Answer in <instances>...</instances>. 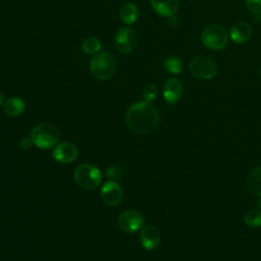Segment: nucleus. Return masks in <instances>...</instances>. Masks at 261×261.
<instances>
[{
    "mask_svg": "<svg viewBox=\"0 0 261 261\" xmlns=\"http://www.w3.org/2000/svg\"><path fill=\"white\" fill-rule=\"evenodd\" d=\"M189 69L192 75L203 80H210L217 73V66L209 55H198L194 57L189 64Z\"/></svg>",
    "mask_w": 261,
    "mask_h": 261,
    "instance_id": "423d86ee",
    "label": "nucleus"
},
{
    "mask_svg": "<svg viewBox=\"0 0 261 261\" xmlns=\"http://www.w3.org/2000/svg\"><path fill=\"white\" fill-rule=\"evenodd\" d=\"M182 95V84L176 77L168 79L163 86V97L168 104L176 103Z\"/></svg>",
    "mask_w": 261,
    "mask_h": 261,
    "instance_id": "9b49d317",
    "label": "nucleus"
},
{
    "mask_svg": "<svg viewBox=\"0 0 261 261\" xmlns=\"http://www.w3.org/2000/svg\"><path fill=\"white\" fill-rule=\"evenodd\" d=\"M52 156L57 162L67 164L76 159L77 149L71 143L62 142L54 147L52 151Z\"/></svg>",
    "mask_w": 261,
    "mask_h": 261,
    "instance_id": "9d476101",
    "label": "nucleus"
},
{
    "mask_svg": "<svg viewBox=\"0 0 261 261\" xmlns=\"http://www.w3.org/2000/svg\"><path fill=\"white\" fill-rule=\"evenodd\" d=\"M144 224V218L142 214L136 210H125L118 217L119 227L127 232L134 233L139 231Z\"/></svg>",
    "mask_w": 261,
    "mask_h": 261,
    "instance_id": "6e6552de",
    "label": "nucleus"
},
{
    "mask_svg": "<svg viewBox=\"0 0 261 261\" xmlns=\"http://www.w3.org/2000/svg\"><path fill=\"white\" fill-rule=\"evenodd\" d=\"M157 96H158V89L154 83H150L144 88L143 98H144L145 102L151 103L157 98Z\"/></svg>",
    "mask_w": 261,
    "mask_h": 261,
    "instance_id": "412c9836",
    "label": "nucleus"
},
{
    "mask_svg": "<svg viewBox=\"0 0 261 261\" xmlns=\"http://www.w3.org/2000/svg\"><path fill=\"white\" fill-rule=\"evenodd\" d=\"M201 41L208 49L222 50L227 45L228 33L220 24H209L202 31Z\"/></svg>",
    "mask_w": 261,
    "mask_h": 261,
    "instance_id": "20e7f679",
    "label": "nucleus"
},
{
    "mask_svg": "<svg viewBox=\"0 0 261 261\" xmlns=\"http://www.w3.org/2000/svg\"><path fill=\"white\" fill-rule=\"evenodd\" d=\"M105 173L109 179L115 181V180H119L122 178L123 169L117 165H110L107 167Z\"/></svg>",
    "mask_w": 261,
    "mask_h": 261,
    "instance_id": "4be33fe9",
    "label": "nucleus"
},
{
    "mask_svg": "<svg viewBox=\"0 0 261 261\" xmlns=\"http://www.w3.org/2000/svg\"><path fill=\"white\" fill-rule=\"evenodd\" d=\"M246 6L255 14L261 13V0H246Z\"/></svg>",
    "mask_w": 261,
    "mask_h": 261,
    "instance_id": "5701e85b",
    "label": "nucleus"
},
{
    "mask_svg": "<svg viewBox=\"0 0 261 261\" xmlns=\"http://www.w3.org/2000/svg\"><path fill=\"white\" fill-rule=\"evenodd\" d=\"M125 121L130 130L144 135L156 128L159 122V114L151 103L141 101L129 106L125 113Z\"/></svg>",
    "mask_w": 261,
    "mask_h": 261,
    "instance_id": "f257e3e1",
    "label": "nucleus"
},
{
    "mask_svg": "<svg viewBox=\"0 0 261 261\" xmlns=\"http://www.w3.org/2000/svg\"><path fill=\"white\" fill-rule=\"evenodd\" d=\"M4 103V93L3 91L0 89V106Z\"/></svg>",
    "mask_w": 261,
    "mask_h": 261,
    "instance_id": "a878e982",
    "label": "nucleus"
},
{
    "mask_svg": "<svg viewBox=\"0 0 261 261\" xmlns=\"http://www.w3.org/2000/svg\"><path fill=\"white\" fill-rule=\"evenodd\" d=\"M252 34V27L246 21H238L233 23L229 31L230 39L237 44H244L248 42L251 39Z\"/></svg>",
    "mask_w": 261,
    "mask_h": 261,
    "instance_id": "f8f14e48",
    "label": "nucleus"
},
{
    "mask_svg": "<svg viewBox=\"0 0 261 261\" xmlns=\"http://www.w3.org/2000/svg\"><path fill=\"white\" fill-rule=\"evenodd\" d=\"M244 221L249 227H260L261 226V210L258 209H251L249 210L245 216Z\"/></svg>",
    "mask_w": 261,
    "mask_h": 261,
    "instance_id": "a211bd4d",
    "label": "nucleus"
},
{
    "mask_svg": "<svg viewBox=\"0 0 261 261\" xmlns=\"http://www.w3.org/2000/svg\"><path fill=\"white\" fill-rule=\"evenodd\" d=\"M245 186L250 193L261 197V166L253 168L248 173L245 179Z\"/></svg>",
    "mask_w": 261,
    "mask_h": 261,
    "instance_id": "2eb2a0df",
    "label": "nucleus"
},
{
    "mask_svg": "<svg viewBox=\"0 0 261 261\" xmlns=\"http://www.w3.org/2000/svg\"><path fill=\"white\" fill-rule=\"evenodd\" d=\"M33 144H34V143H33V141H32L31 137H30V138L25 137V138H22V139L19 141L18 146H19V148H20V149H22V150H27V149L31 148Z\"/></svg>",
    "mask_w": 261,
    "mask_h": 261,
    "instance_id": "b1692460",
    "label": "nucleus"
},
{
    "mask_svg": "<svg viewBox=\"0 0 261 261\" xmlns=\"http://www.w3.org/2000/svg\"><path fill=\"white\" fill-rule=\"evenodd\" d=\"M260 77H261V68H260Z\"/></svg>",
    "mask_w": 261,
    "mask_h": 261,
    "instance_id": "cd10ccee",
    "label": "nucleus"
},
{
    "mask_svg": "<svg viewBox=\"0 0 261 261\" xmlns=\"http://www.w3.org/2000/svg\"><path fill=\"white\" fill-rule=\"evenodd\" d=\"M119 17L125 24H133L139 17V8L134 3H125L119 11Z\"/></svg>",
    "mask_w": 261,
    "mask_h": 261,
    "instance_id": "f3484780",
    "label": "nucleus"
},
{
    "mask_svg": "<svg viewBox=\"0 0 261 261\" xmlns=\"http://www.w3.org/2000/svg\"><path fill=\"white\" fill-rule=\"evenodd\" d=\"M160 232L157 227L154 225H146L141 230L140 234V241L142 246L146 250H154L158 247L160 243Z\"/></svg>",
    "mask_w": 261,
    "mask_h": 261,
    "instance_id": "ddd939ff",
    "label": "nucleus"
},
{
    "mask_svg": "<svg viewBox=\"0 0 261 261\" xmlns=\"http://www.w3.org/2000/svg\"><path fill=\"white\" fill-rule=\"evenodd\" d=\"M90 71L97 80L110 79L116 71V60L108 52H98L91 60Z\"/></svg>",
    "mask_w": 261,
    "mask_h": 261,
    "instance_id": "7ed1b4c3",
    "label": "nucleus"
},
{
    "mask_svg": "<svg viewBox=\"0 0 261 261\" xmlns=\"http://www.w3.org/2000/svg\"><path fill=\"white\" fill-rule=\"evenodd\" d=\"M257 204H258V206H259V208L261 209V197L259 198V200H258V202H257Z\"/></svg>",
    "mask_w": 261,
    "mask_h": 261,
    "instance_id": "bb28decb",
    "label": "nucleus"
},
{
    "mask_svg": "<svg viewBox=\"0 0 261 261\" xmlns=\"http://www.w3.org/2000/svg\"><path fill=\"white\" fill-rule=\"evenodd\" d=\"M114 43L116 49L119 52L129 53L135 49L137 45V35L130 28H119L115 33Z\"/></svg>",
    "mask_w": 261,
    "mask_h": 261,
    "instance_id": "0eeeda50",
    "label": "nucleus"
},
{
    "mask_svg": "<svg viewBox=\"0 0 261 261\" xmlns=\"http://www.w3.org/2000/svg\"><path fill=\"white\" fill-rule=\"evenodd\" d=\"M25 108L24 101L19 97H10L6 99L3 103V111L8 116H18L20 115Z\"/></svg>",
    "mask_w": 261,
    "mask_h": 261,
    "instance_id": "dca6fc26",
    "label": "nucleus"
},
{
    "mask_svg": "<svg viewBox=\"0 0 261 261\" xmlns=\"http://www.w3.org/2000/svg\"><path fill=\"white\" fill-rule=\"evenodd\" d=\"M101 49V42L98 38L89 37L83 42V50L87 54H97Z\"/></svg>",
    "mask_w": 261,
    "mask_h": 261,
    "instance_id": "6ab92c4d",
    "label": "nucleus"
},
{
    "mask_svg": "<svg viewBox=\"0 0 261 261\" xmlns=\"http://www.w3.org/2000/svg\"><path fill=\"white\" fill-rule=\"evenodd\" d=\"M60 134L55 125L49 122H41L35 125L31 132V139L40 149H51L59 141Z\"/></svg>",
    "mask_w": 261,
    "mask_h": 261,
    "instance_id": "f03ea898",
    "label": "nucleus"
},
{
    "mask_svg": "<svg viewBox=\"0 0 261 261\" xmlns=\"http://www.w3.org/2000/svg\"><path fill=\"white\" fill-rule=\"evenodd\" d=\"M165 69L172 74H178L182 70V62L176 56H170L164 61Z\"/></svg>",
    "mask_w": 261,
    "mask_h": 261,
    "instance_id": "aec40b11",
    "label": "nucleus"
},
{
    "mask_svg": "<svg viewBox=\"0 0 261 261\" xmlns=\"http://www.w3.org/2000/svg\"><path fill=\"white\" fill-rule=\"evenodd\" d=\"M170 18V23L172 24V25H176L177 23H178V19L173 15V16H171V17H169Z\"/></svg>",
    "mask_w": 261,
    "mask_h": 261,
    "instance_id": "393cba45",
    "label": "nucleus"
},
{
    "mask_svg": "<svg viewBox=\"0 0 261 261\" xmlns=\"http://www.w3.org/2000/svg\"><path fill=\"white\" fill-rule=\"evenodd\" d=\"M73 177L79 187L88 191L96 189L102 179L101 171L89 163L79 165L73 172Z\"/></svg>",
    "mask_w": 261,
    "mask_h": 261,
    "instance_id": "39448f33",
    "label": "nucleus"
},
{
    "mask_svg": "<svg viewBox=\"0 0 261 261\" xmlns=\"http://www.w3.org/2000/svg\"><path fill=\"white\" fill-rule=\"evenodd\" d=\"M122 189L113 180L105 182L100 191V197L104 204L107 206H116L122 200Z\"/></svg>",
    "mask_w": 261,
    "mask_h": 261,
    "instance_id": "1a4fd4ad",
    "label": "nucleus"
},
{
    "mask_svg": "<svg viewBox=\"0 0 261 261\" xmlns=\"http://www.w3.org/2000/svg\"><path fill=\"white\" fill-rule=\"evenodd\" d=\"M150 3L154 11L163 17L175 15L179 7L178 0H150Z\"/></svg>",
    "mask_w": 261,
    "mask_h": 261,
    "instance_id": "4468645a",
    "label": "nucleus"
}]
</instances>
